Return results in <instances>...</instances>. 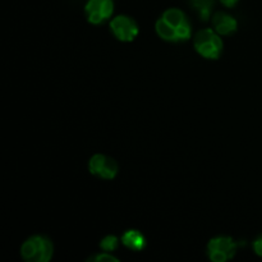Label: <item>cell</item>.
Here are the masks:
<instances>
[{
  "mask_svg": "<svg viewBox=\"0 0 262 262\" xmlns=\"http://www.w3.org/2000/svg\"><path fill=\"white\" fill-rule=\"evenodd\" d=\"M253 251H255L256 255L262 257V234L253 241Z\"/></svg>",
  "mask_w": 262,
  "mask_h": 262,
  "instance_id": "cell-14",
  "label": "cell"
},
{
  "mask_svg": "<svg viewBox=\"0 0 262 262\" xmlns=\"http://www.w3.org/2000/svg\"><path fill=\"white\" fill-rule=\"evenodd\" d=\"M118 245H119V239L115 235H106L100 242V248L105 252H113L117 250Z\"/></svg>",
  "mask_w": 262,
  "mask_h": 262,
  "instance_id": "cell-12",
  "label": "cell"
},
{
  "mask_svg": "<svg viewBox=\"0 0 262 262\" xmlns=\"http://www.w3.org/2000/svg\"><path fill=\"white\" fill-rule=\"evenodd\" d=\"M238 2H239V0H220V3H222V4L227 8L235 7V5L238 4Z\"/></svg>",
  "mask_w": 262,
  "mask_h": 262,
  "instance_id": "cell-15",
  "label": "cell"
},
{
  "mask_svg": "<svg viewBox=\"0 0 262 262\" xmlns=\"http://www.w3.org/2000/svg\"><path fill=\"white\" fill-rule=\"evenodd\" d=\"M89 170L92 176L110 181L117 177L119 166L115 159L105 154H95L89 161Z\"/></svg>",
  "mask_w": 262,
  "mask_h": 262,
  "instance_id": "cell-4",
  "label": "cell"
},
{
  "mask_svg": "<svg viewBox=\"0 0 262 262\" xmlns=\"http://www.w3.org/2000/svg\"><path fill=\"white\" fill-rule=\"evenodd\" d=\"M211 22L212 27L219 35H232L238 28L237 19L225 12H215L211 17Z\"/></svg>",
  "mask_w": 262,
  "mask_h": 262,
  "instance_id": "cell-7",
  "label": "cell"
},
{
  "mask_svg": "<svg viewBox=\"0 0 262 262\" xmlns=\"http://www.w3.org/2000/svg\"><path fill=\"white\" fill-rule=\"evenodd\" d=\"M113 35L122 42H130L138 35V25L129 15H117L110 22Z\"/></svg>",
  "mask_w": 262,
  "mask_h": 262,
  "instance_id": "cell-5",
  "label": "cell"
},
{
  "mask_svg": "<svg viewBox=\"0 0 262 262\" xmlns=\"http://www.w3.org/2000/svg\"><path fill=\"white\" fill-rule=\"evenodd\" d=\"M161 18H163L164 20H166L169 25L173 26L174 28H177V30H178L181 26L189 23L186 13H184L182 9H178V8H169V9H166L165 12L161 14Z\"/></svg>",
  "mask_w": 262,
  "mask_h": 262,
  "instance_id": "cell-9",
  "label": "cell"
},
{
  "mask_svg": "<svg viewBox=\"0 0 262 262\" xmlns=\"http://www.w3.org/2000/svg\"><path fill=\"white\" fill-rule=\"evenodd\" d=\"M194 49L206 59H219L224 49L222 37L214 28H204L194 35Z\"/></svg>",
  "mask_w": 262,
  "mask_h": 262,
  "instance_id": "cell-2",
  "label": "cell"
},
{
  "mask_svg": "<svg viewBox=\"0 0 262 262\" xmlns=\"http://www.w3.org/2000/svg\"><path fill=\"white\" fill-rule=\"evenodd\" d=\"M122 242L129 250L136 251V252H140L143 248L146 247V238L140 230L130 229L127 230L124 234L122 235Z\"/></svg>",
  "mask_w": 262,
  "mask_h": 262,
  "instance_id": "cell-8",
  "label": "cell"
},
{
  "mask_svg": "<svg viewBox=\"0 0 262 262\" xmlns=\"http://www.w3.org/2000/svg\"><path fill=\"white\" fill-rule=\"evenodd\" d=\"M87 20L92 25H100L109 19L114 13L113 0H89L84 5Z\"/></svg>",
  "mask_w": 262,
  "mask_h": 262,
  "instance_id": "cell-6",
  "label": "cell"
},
{
  "mask_svg": "<svg viewBox=\"0 0 262 262\" xmlns=\"http://www.w3.org/2000/svg\"><path fill=\"white\" fill-rule=\"evenodd\" d=\"M53 242L45 235H32L20 246V256L27 262H48L53 257Z\"/></svg>",
  "mask_w": 262,
  "mask_h": 262,
  "instance_id": "cell-1",
  "label": "cell"
},
{
  "mask_svg": "<svg viewBox=\"0 0 262 262\" xmlns=\"http://www.w3.org/2000/svg\"><path fill=\"white\" fill-rule=\"evenodd\" d=\"M237 246L232 237H215L207 243V256L212 262H227L234 257Z\"/></svg>",
  "mask_w": 262,
  "mask_h": 262,
  "instance_id": "cell-3",
  "label": "cell"
},
{
  "mask_svg": "<svg viewBox=\"0 0 262 262\" xmlns=\"http://www.w3.org/2000/svg\"><path fill=\"white\" fill-rule=\"evenodd\" d=\"M189 5L199 14L201 20H209L212 17V9H214L215 0H189Z\"/></svg>",
  "mask_w": 262,
  "mask_h": 262,
  "instance_id": "cell-11",
  "label": "cell"
},
{
  "mask_svg": "<svg viewBox=\"0 0 262 262\" xmlns=\"http://www.w3.org/2000/svg\"><path fill=\"white\" fill-rule=\"evenodd\" d=\"M155 30L156 33L159 35V37L163 38V40L169 41V42H178L177 28H174L173 26L169 25V23L166 22V20H164L161 17L156 20Z\"/></svg>",
  "mask_w": 262,
  "mask_h": 262,
  "instance_id": "cell-10",
  "label": "cell"
},
{
  "mask_svg": "<svg viewBox=\"0 0 262 262\" xmlns=\"http://www.w3.org/2000/svg\"><path fill=\"white\" fill-rule=\"evenodd\" d=\"M89 261H94V262H119V258H117L115 256H113L110 252H100L96 253V255L91 256L89 258Z\"/></svg>",
  "mask_w": 262,
  "mask_h": 262,
  "instance_id": "cell-13",
  "label": "cell"
}]
</instances>
